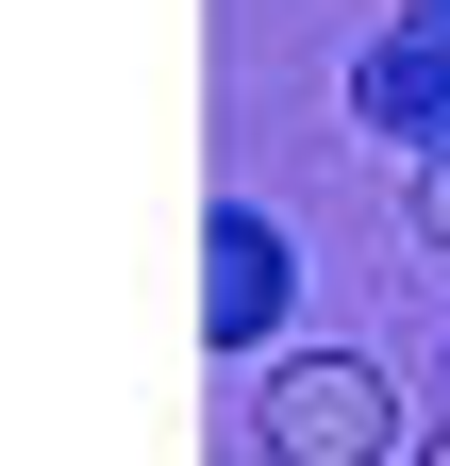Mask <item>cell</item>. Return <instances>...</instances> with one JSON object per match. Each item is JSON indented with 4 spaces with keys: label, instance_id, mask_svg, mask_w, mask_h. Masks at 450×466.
Returning a JSON list of instances; mask_svg holds the SVG:
<instances>
[{
    "label": "cell",
    "instance_id": "1",
    "mask_svg": "<svg viewBox=\"0 0 450 466\" xmlns=\"http://www.w3.org/2000/svg\"><path fill=\"white\" fill-rule=\"evenodd\" d=\"M251 433H267V466H384L401 450V383H384L367 350H284Z\"/></svg>",
    "mask_w": 450,
    "mask_h": 466
},
{
    "label": "cell",
    "instance_id": "5",
    "mask_svg": "<svg viewBox=\"0 0 450 466\" xmlns=\"http://www.w3.org/2000/svg\"><path fill=\"white\" fill-rule=\"evenodd\" d=\"M417 34H450V0H417Z\"/></svg>",
    "mask_w": 450,
    "mask_h": 466
},
{
    "label": "cell",
    "instance_id": "4",
    "mask_svg": "<svg viewBox=\"0 0 450 466\" xmlns=\"http://www.w3.org/2000/svg\"><path fill=\"white\" fill-rule=\"evenodd\" d=\"M417 250H450V150H417Z\"/></svg>",
    "mask_w": 450,
    "mask_h": 466
},
{
    "label": "cell",
    "instance_id": "6",
    "mask_svg": "<svg viewBox=\"0 0 450 466\" xmlns=\"http://www.w3.org/2000/svg\"><path fill=\"white\" fill-rule=\"evenodd\" d=\"M417 466H450V433H434V450H417Z\"/></svg>",
    "mask_w": 450,
    "mask_h": 466
},
{
    "label": "cell",
    "instance_id": "3",
    "mask_svg": "<svg viewBox=\"0 0 450 466\" xmlns=\"http://www.w3.org/2000/svg\"><path fill=\"white\" fill-rule=\"evenodd\" d=\"M351 116H384V134L450 150V34H367V67H351Z\"/></svg>",
    "mask_w": 450,
    "mask_h": 466
},
{
    "label": "cell",
    "instance_id": "2",
    "mask_svg": "<svg viewBox=\"0 0 450 466\" xmlns=\"http://www.w3.org/2000/svg\"><path fill=\"white\" fill-rule=\"evenodd\" d=\"M301 300V250H284V217H251V200H217L200 217V333L217 350H267Z\"/></svg>",
    "mask_w": 450,
    "mask_h": 466
}]
</instances>
